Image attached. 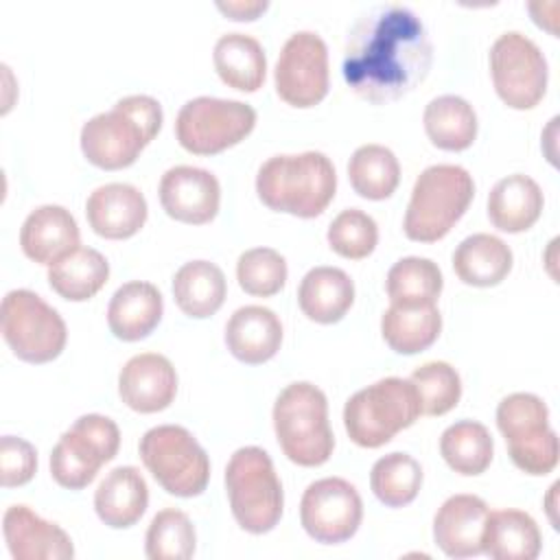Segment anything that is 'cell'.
Here are the masks:
<instances>
[{
    "label": "cell",
    "instance_id": "cell-39",
    "mask_svg": "<svg viewBox=\"0 0 560 560\" xmlns=\"http://www.w3.org/2000/svg\"><path fill=\"white\" fill-rule=\"evenodd\" d=\"M409 381L416 387L420 411L427 416H442L459 402L462 378L446 361H429L416 368Z\"/></svg>",
    "mask_w": 560,
    "mask_h": 560
},
{
    "label": "cell",
    "instance_id": "cell-2",
    "mask_svg": "<svg viewBox=\"0 0 560 560\" xmlns=\"http://www.w3.org/2000/svg\"><path fill=\"white\" fill-rule=\"evenodd\" d=\"M162 118V105L153 96H125L81 127V151L90 164L103 171L131 166L158 136Z\"/></svg>",
    "mask_w": 560,
    "mask_h": 560
},
{
    "label": "cell",
    "instance_id": "cell-30",
    "mask_svg": "<svg viewBox=\"0 0 560 560\" xmlns=\"http://www.w3.org/2000/svg\"><path fill=\"white\" fill-rule=\"evenodd\" d=\"M442 330V315L435 304H392L381 317L385 343L398 354L427 350Z\"/></svg>",
    "mask_w": 560,
    "mask_h": 560
},
{
    "label": "cell",
    "instance_id": "cell-33",
    "mask_svg": "<svg viewBox=\"0 0 560 560\" xmlns=\"http://www.w3.org/2000/svg\"><path fill=\"white\" fill-rule=\"evenodd\" d=\"M422 122L429 140L444 151H464L477 138V114L457 94H442L429 101Z\"/></svg>",
    "mask_w": 560,
    "mask_h": 560
},
{
    "label": "cell",
    "instance_id": "cell-4",
    "mask_svg": "<svg viewBox=\"0 0 560 560\" xmlns=\"http://www.w3.org/2000/svg\"><path fill=\"white\" fill-rule=\"evenodd\" d=\"M475 195L470 173L459 164L427 166L411 190L402 230L418 243H435L464 217Z\"/></svg>",
    "mask_w": 560,
    "mask_h": 560
},
{
    "label": "cell",
    "instance_id": "cell-42",
    "mask_svg": "<svg viewBox=\"0 0 560 560\" xmlns=\"http://www.w3.org/2000/svg\"><path fill=\"white\" fill-rule=\"evenodd\" d=\"M37 470V451L31 442L15 435L0 440V483L4 488L24 486Z\"/></svg>",
    "mask_w": 560,
    "mask_h": 560
},
{
    "label": "cell",
    "instance_id": "cell-14",
    "mask_svg": "<svg viewBox=\"0 0 560 560\" xmlns=\"http://www.w3.org/2000/svg\"><path fill=\"white\" fill-rule=\"evenodd\" d=\"M363 518V503L357 488L341 477L313 481L300 501L304 532L324 545H339L352 538Z\"/></svg>",
    "mask_w": 560,
    "mask_h": 560
},
{
    "label": "cell",
    "instance_id": "cell-22",
    "mask_svg": "<svg viewBox=\"0 0 560 560\" xmlns=\"http://www.w3.org/2000/svg\"><path fill=\"white\" fill-rule=\"evenodd\" d=\"M282 343V324L278 315L258 304L241 306L225 324V346L234 359L258 365L276 357Z\"/></svg>",
    "mask_w": 560,
    "mask_h": 560
},
{
    "label": "cell",
    "instance_id": "cell-9",
    "mask_svg": "<svg viewBox=\"0 0 560 560\" xmlns=\"http://www.w3.org/2000/svg\"><path fill=\"white\" fill-rule=\"evenodd\" d=\"M140 459L153 479L175 497H197L210 479V459L192 433L179 424H160L140 440Z\"/></svg>",
    "mask_w": 560,
    "mask_h": 560
},
{
    "label": "cell",
    "instance_id": "cell-29",
    "mask_svg": "<svg viewBox=\"0 0 560 560\" xmlns=\"http://www.w3.org/2000/svg\"><path fill=\"white\" fill-rule=\"evenodd\" d=\"M542 536L536 521L523 510H497L483 527V553L494 560H534Z\"/></svg>",
    "mask_w": 560,
    "mask_h": 560
},
{
    "label": "cell",
    "instance_id": "cell-24",
    "mask_svg": "<svg viewBox=\"0 0 560 560\" xmlns=\"http://www.w3.org/2000/svg\"><path fill=\"white\" fill-rule=\"evenodd\" d=\"M149 505V486L136 466H118L105 475L94 492L98 518L114 529L131 527Z\"/></svg>",
    "mask_w": 560,
    "mask_h": 560
},
{
    "label": "cell",
    "instance_id": "cell-34",
    "mask_svg": "<svg viewBox=\"0 0 560 560\" xmlns=\"http://www.w3.org/2000/svg\"><path fill=\"white\" fill-rule=\"evenodd\" d=\"M440 453L444 462L459 475H481L494 455L490 431L477 420H459L444 429L440 438Z\"/></svg>",
    "mask_w": 560,
    "mask_h": 560
},
{
    "label": "cell",
    "instance_id": "cell-43",
    "mask_svg": "<svg viewBox=\"0 0 560 560\" xmlns=\"http://www.w3.org/2000/svg\"><path fill=\"white\" fill-rule=\"evenodd\" d=\"M267 0H228L217 2V9L225 13L230 20H256L262 11H267Z\"/></svg>",
    "mask_w": 560,
    "mask_h": 560
},
{
    "label": "cell",
    "instance_id": "cell-6",
    "mask_svg": "<svg viewBox=\"0 0 560 560\" xmlns=\"http://www.w3.org/2000/svg\"><path fill=\"white\" fill-rule=\"evenodd\" d=\"M225 490L234 521L249 534L271 532L282 516L284 494L267 451L243 446L225 466Z\"/></svg>",
    "mask_w": 560,
    "mask_h": 560
},
{
    "label": "cell",
    "instance_id": "cell-8",
    "mask_svg": "<svg viewBox=\"0 0 560 560\" xmlns=\"http://www.w3.org/2000/svg\"><path fill=\"white\" fill-rule=\"evenodd\" d=\"M497 427L518 470L540 477L556 468L560 442L549 427V409L542 398L527 392L505 396L497 407Z\"/></svg>",
    "mask_w": 560,
    "mask_h": 560
},
{
    "label": "cell",
    "instance_id": "cell-3",
    "mask_svg": "<svg viewBox=\"0 0 560 560\" xmlns=\"http://www.w3.org/2000/svg\"><path fill=\"white\" fill-rule=\"evenodd\" d=\"M335 190L337 173L322 151L273 155L262 162L256 175V192L267 208L302 219L322 214Z\"/></svg>",
    "mask_w": 560,
    "mask_h": 560
},
{
    "label": "cell",
    "instance_id": "cell-31",
    "mask_svg": "<svg viewBox=\"0 0 560 560\" xmlns=\"http://www.w3.org/2000/svg\"><path fill=\"white\" fill-rule=\"evenodd\" d=\"M225 276L210 260H190L173 276L175 304L188 317L203 319L214 315L225 302Z\"/></svg>",
    "mask_w": 560,
    "mask_h": 560
},
{
    "label": "cell",
    "instance_id": "cell-27",
    "mask_svg": "<svg viewBox=\"0 0 560 560\" xmlns=\"http://www.w3.org/2000/svg\"><path fill=\"white\" fill-rule=\"evenodd\" d=\"M512 249L492 234L466 236L453 252V269L464 284L494 287L512 271Z\"/></svg>",
    "mask_w": 560,
    "mask_h": 560
},
{
    "label": "cell",
    "instance_id": "cell-13",
    "mask_svg": "<svg viewBox=\"0 0 560 560\" xmlns=\"http://www.w3.org/2000/svg\"><path fill=\"white\" fill-rule=\"evenodd\" d=\"M490 74L499 98L512 109H532L547 92V59L518 31H508L494 39L490 48Z\"/></svg>",
    "mask_w": 560,
    "mask_h": 560
},
{
    "label": "cell",
    "instance_id": "cell-1",
    "mask_svg": "<svg viewBox=\"0 0 560 560\" xmlns=\"http://www.w3.org/2000/svg\"><path fill=\"white\" fill-rule=\"evenodd\" d=\"M431 61L433 46L422 20L402 4H378L352 24L341 74L354 94L381 105L422 83Z\"/></svg>",
    "mask_w": 560,
    "mask_h": 560
},
{
    "label": "cell",
    "instance_id": "cell-11",
    "mask_svg": "<svg viewBox=\"0 0 560 560\" xmlns=\"http://www.w3.org/2000/svg\"><path fill=\"white\" fill-rule=\"evenodd\" d=\"M120 446L118 424L101 413H85L59 438L50 453V475L68 490L90 486L103 464L112 462Z\"/></svg>",
    "mask_w": 560,
    "mask_h": 560
},
{
    "label": "cell",
    "instance_id": "cell-18",
    "mask_svg": "<svg viewBox=\"0 0 560 560\" xmlns=\"http://www.w3.org/2000/svg\"><path fill=\"white\" fill-rule=\"evenodd\" d=\"M490 508L477 494L448 497L433 518V540L448 558L483 553V527Z\"/></svg>",
    "mask_w": 560,
    "mask_h": 560
},
{
    "label": "cell",
    "instance_id": "cell-35",
    "mask_svg": "<svg viewBox=\"0 0 560 560\" xmlns=\"http://www.w3.org/2000/svg\"><path fill=\"white\" fill-rule=\"evenodd\" d=\"M348 179L363 199H387L400 182V164L392 149L383 144L359 147L348 162Z\"/></svg>",
    "mask_w": 560,
    "mask_h": 560
},
{
    "label": "cell",
    "instance_id": "cell-19",
    "mask_svg": "<svg viewBox=\"0 0 560 560\" xmlns=\"http://www.w3.org/2000/svg\"><path fill=\"white\" fill-rule=\"evenodd\" d=\"M4 540L15 560H68L74 556L70 536L44 521L28 505H11L2 516Z\"/></svg>",
    "mask_w": 560,
    "mask_h": 560
},
{
    "label": "cell",
    "instance_id": "cell-5",
    "mask_svg": "<svg viewBox=\"0 0 560 560\" xmlns=\"http://www.w3.org/2000/svg\"><path fill=\"white\" fill-rule=\"evenodd\" d=\"M273 429L282 453L298 466H322L332 455L328 400L313 383H291L280 392L273 405Z\"/></svg>",
    "mask_w": 560,
    "mask_h": 560
},
{
    "label": "cell",
    "instance_id": "cell-12",
    "mask_svg": "<svg viewBox=\"0 0 560 560\" xmlns=\"http://www.w3.org/2000/svg\"><path fill=\"white\" fill-rule=\"evenodd\" d=\"M2 337L13 354L26 363H48L66 346L68 330L61 315L28 289H13L2 300Z\"/></svg>",
    "mask_w": 560,
    "mask_h": 560
},
{
    "label": "cell",
    "instance_id": "cell-41",
    "mask_svg": "<svg viewBox=\"0 0 560 560\" xmlns=\"http://www.w3.org/2000/svg\"><path fill=\"white\" fill-rule=\"evenodd\" d=\"M326 238L335 254L359 260L374 252L378 243V228L368 212L359 208H348L330 221Z\"/></svg>",
    "mask_w": 560,
    "mask_h": 560
},
{
    "label": "cell",
    "instance_id": "cell-36",
    "mask_svg": "<svg viewBox=\"0 0 560 560\" xmlns=\"http://www.w3.org/2000/svg\"><path fill=\"white\" fill-rule=\"evenodd\" d=\"M385 287L392 304H435L444 280L431 258L407 256L392 265Z\"/></svg>",
    "mask_w": 560,
    "mask_h": 560
},
{
    "label": "cell",
    "instance_id": "cell-15",
    "mask_svg": "<svg viewBox=\"0 0 560 560\" xmlns=\"http://www.w3.org/2000/svg\"><path fill=\"white\" fill-rule=\"evenodd\" d=\"M278 96L293 107H313L328 94V48L313 31L293 33L278 57Z\"/></svg>",
    "mask_w": 560,
    "mask_h": 560
},
{
    "label": "cell",
    "instance_id": "cell-25",
    "mask_svg": "<svg viewBox=\"0 0 560 560\" xmlns=\"http://www.w3.org/2000/svg\"><path fill=\"white\" fill-rule=\"evenodd\" d=\"M542 203L540 186L529 175L514 173L492 186L488 195V217L497 230L518 234L538 221Z\"/></svg>",
    "mask_w": 560,
    "mask_h": 560
},
{
    "label": "cell",
    "instance_id": "cell-40",
    "mask_svg": "<svg viewBox=\"0 0 560 560\" xmlns=\"http://www.w3.org/2000/svg\"><path fill=\"white\" fill-rule=\"evenodd\" d=\"M287 260L271 247H254L238 256L236 280L241 289L256 298L276 295L287 282Z\"/></svg>",
    "mask_w": 560,
    "mask_h": 560
},
{
    "label": "cell",
    "instance_id": "cell-37",
    "mask_svg": "<svg viewBox=\"0 0 560 560\" xmlns=\"http://www.w3.org/2000/svg\"><path fill=\"white\" fill-rule=\"evenodd\" d=\"M422 486V468L407 453H389L374 462L370 472V488L374 497L387 508H402L411 503Z\"/></svg>",
    "mask_w": 560,
    "mask_h": 560
},
{
    "label": "cell",
    "instance_id": "cell-32",
    "mask_svg": "<svg viewBox=\"0 0 560 560\" xmlns=\"http://www.w3.org/2000/svg\"><path fill=\"white\" fill-rule=\"evenodd\" d=\"M109 278V262L92 247H77L48 267L50 289L70 302H85L96 295Z\"/></svg>",
    "mask_w": 560,
    "mask_h": 560
},
{
    "label": "cell",
    "instance_id": "cell-7",
    "mask_svg": "<svg viewBox=\"0 0 560 560\" xmlns=\"http://www.w3.org/2000/svg\"><path fill=\"white\" fill-rule=\"evenodd\" d=\"M420 413V400L411 381L387 376L348 398L343 427L357 446L378 448L398 431L411 427Z\"/></svg>",
    "mask_w": 560,
    "mask_h": 560
},
{
    "label": "cell",
    "instance_id": "cell-38",
    "mask_svg": "<svg viewBox=\"0 0 560 560\" xmlns=\"http://www.w3.org/2000/svg\"><path fill=\"white\" fill-rule=\"evenodd\" d=\"M195 527L190 518L175 508L160 510L147 529L144 551L151 560H188L195 553Z\"/></svg>",
    "mask_w": 560,
    "mask_h": 560
},
{
    "label": "cell",
    "instance_id": "cell-23",
    "mask_svg": "<svg viewBox=\"0 0 560 560\" xmlns=\"http://www.w3.org/2000/svg\"><path fill=\"white\" fill-rule=\"evenodd\" d=\"M164 313L162 293L155 284L131 280L116 289L107 306V326L116 339L138 341L153 332Z\"/></svg>",
    "mask_w": 560,
    "mask_h": 560
},
{
    "label": "cell",
    "instance_id": "cell-17",
    "mask_svg": "<svg viewBox=\"0 0 560 560\" xmlns=\"http://www.w3.org/2000/svg\"><path fill=\"white\" fill-rule=\"evenodd\" d=\"M118 394L122 402L138 413L166 409L177 394V374L173 363L158 352L131 357L118 374Z\"/></svg>",
    "mask_w": 560,
    "mask_h": 560
},
{
    "label": "cell",
    "instance_id": "cell-28",
    "mask_svg": "<svg viewBox=\"0 0 560 560\" xmlns=\"http://www.w3.org/2000/svg\"><path fill=\"white\" fill-rule=\"evenodd\" d=\"M214 70L221 81L241 92H256L265 83L267 57L260 42L245 33H225L212 50Z\"/></svg>",
    "mask_w": 560,
    "mask_h": 560
},
{
    "label": "cell",
    "instance_id": "cell-21",
    "mask_svg": "<svg viewBox=\"0 0 560 560\" xmlns=\"http://www.w3.org/2000/svg\"><path fill=\"white\" fill-rule=\"evenodd\" d=\"M22 252L39 262L52 265L79 247V225L63 206L46 203L35 208L20 230Z\"/></svg>",
    "mask_w": 560,
    "mask_h": 560
},
{
    "label": "cell",
    "instance_id": "cell-16",
    "mask_svg": "<svg viewBox=\"0 0 560 560\" xmlns=\"http://www.w3.org/2000/svg\"><path fill=\"white\" fill-rule=\"evenodd\" d=\"M164 212L182 223L201 225L217 217L221 201L219 179L199 166H173L160 179Z\"/></svg>",
    "mask_w": 560,
    "mask_h": 560
},
{
    "label": "cell",
    "instance_id": "cell-20",
    "mask_svg": "<svg viewBox=\"0 0 560 560\" xmlns=\"http://www.w3.org/2000/svg\"><path fill=\"white\" fill-rule=\"evenodd\" d=\"M149 208L144 195L122 182L98 186L85 201V217L90 228L103 238H129L147 221Z\"/></svg>",
    "mask_w": 560,
    "mask_h": 560
},
{
    "label": "cell",
    "instance_id": "cell-10",
    "mask_svg": "<svg viewBox=\"0 0 560 560\" xmlns=\"http://www.w3.org/2000/svg\"><path fill=\"white\" fill-rule=\"evenodd\" d=\"M256 109L243 101L197 96L182 105L175 118L177 142L195 155L221 153L252 133Z\"/></svg>",
    "mask_w": 560,
    "mask_h": 560
},
{
    "label": "cell",
    "instance_id": "cell-26",
    "mask_svg": "<svg viewBox=\"0 0 560 560\" xmlns=\"http://www.w3.org/2000/svg\"><path fill=\"white\" fill-rule=\"evenodd\" d=\"M354 302V282L339 267H313L300 282L298 304L317 324L339 322Z\"/></svg>",
    "mask_w": 560,
    "mask_h": 560
}]
</instances>
